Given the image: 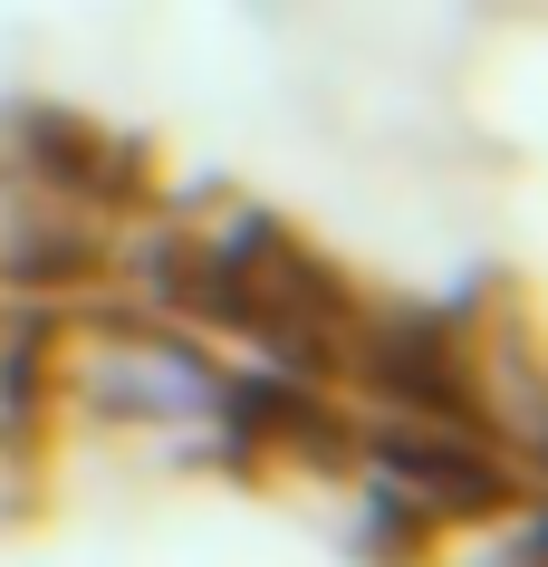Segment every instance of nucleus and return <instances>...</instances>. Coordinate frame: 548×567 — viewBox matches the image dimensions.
I'll list each match as a JSON object with an SVG mask.
<instances>
[{
  "label": "nucleus",
  "mask_w": 548,
  "mask_h": 567,
  "mask_svg": "<svg viewBox=\"0 0 548 567\" xmlns=\"http://www.w3.org/2000/svg\"><path fill=\"white\" fill-rule=\"evenodd\" d=\"M49 394H77L96 423H125V433H203V423L231 414L221 365L183 328H154V318L49 328Z\"/></svg>",
  "instance_id": "f257e3e1"
}]
</instances>
